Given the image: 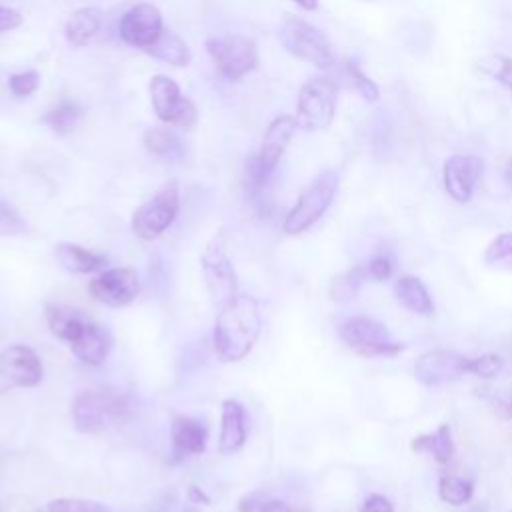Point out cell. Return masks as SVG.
Wrapping results in <instances>:
<instances>
[{
  "label": "cell",
  "mask_w": 512,
  "mask_h": 512,
  "mask_svg": "<svg viewBox=\"0 0 512 512\" xmlns=\"http://www.w3.org/2000/svg\"><path fill=\"white\" fill-rule=\"evenodd\" d=\"M46 322L50 332L66 342L72 354L88 366H102L112 352V334L106 326L90 320L80 310L66 304H46Z\"/></svg>",
  "instance_id": "cell-1"
},
{
  "label": "cell",
  "mask_w": 512,
  "mask_h": 512,
  "mask_svg": "<svg viewBox=\"0 0 512 512\" xmlns=\"http://www.w3.org/2000/svg\"><path fill=\"white\" fill-rule=\"evenodd\" d=\"M262 316L258 300L250 294H238L220 308L214 322V352L222 362L244 360L260 338Z\"/></svg>",
  "instance_id": "cell-2"
},
{
  "label": "cell",
  "mask_w": 512,
  "mask_h": 512,
  "mask_svg": "<svg viewBox=\"0 0 512 512\" xmlns=\"http://www.w3.org/2000/svg\"><path fill=\"white\" fill-rule=\"evenodd\" d=\"M132 400L120 390H90L76 396L72 404V422L78 432L98 434L128 420Z\"/></svg>",
  "instance_id": "cell-3"
},
{
  "label": "cell",
  "mask_w": 512,
  "mask_h": 512,
  "mask_svg": "<svg viewBox=\"0 0 512 512\" xmlns=\"http://www.w3.org/2000/svg\"><path fill=\"white\" fill-rule=\"evenodd\" d=\"M278 38L286 52L302 62H308L320 70H330L336 64L332 46L324 32L294 14L284 16L278 28Z\"/></svg>",
  "instance_id": "cell-4"
},
{
  "label": "cell",
  "mask_w": 512,
  "mask_h": 512,
  "mask_svg": "<svg viewBox=\"0 0 512 512\" xmlns=\"http://www.w3.org/2000/svg\"><path fill=\"white\" fill-rule=\"evenodd\" d=\"M340 176L336 170L328 168L322 170L298 196L296 204L290 208V212L284 218L282 230L290 236L306 232L310 226H314L324 212L330 208L336 192H338Z\"/></svg>",
  "instance_id": "cell-5"
},
{
  "label": "cell",
  "mask_w": 512,
  "mask_h": 512,
  "mask_svg": "<svg viewBox=\"0 0 512 512\" xmlns=\"http://www.w3.org/2000/svg\"><path fill=\"white\" fill-rule=\"evenodd\" d=\"M338 104V82L330 76H314L306 80L298 92L296 100V126L306 132L326 130L334 116Z\"/></svg>",
  "instance_id": "cell-6"
},
{
  "label": "cell",
  "mask_w": 512,
  "mask_h": 512,
  "mask_svg": "<svg viewBox=\"0 0 512 512\" xmlns=\"http://www.w3.org/2000/svg\"><path fill=\"white\" fill-rule=\"evenodd\" d=\"M296 120L294 116H276L262 138V146L258 154H254L248 162V184L252 194L266 188L270 176L274 174L276 166L280 164V158L284 156L294 132H296Z\"/></svg>",
  "instance_id": "cell-7"
},
{
  "label": "cell",
  "mask_w": 512,
  "mask_h": 512,
  "mask_svg": "<svg viewBox=\"0 0 512 512\" xmlns=\"http://www.w3.org/2000/svg\"><path fill=\"white\" fill-rule=\"evenodd\" d=\"M200 268L212 304L222 308L238 296V278L226 252V238L222 232L208 240L200 256Z\"/></svg>",
  "instance_id": "cell-8"
},
{
  "label": "cell",
  "mask_w": 512,
  "mask_h": 512,
  "mask_svg": "<svg viewBox=\"0 0 512 512\" xmlns=\"http://www.w3.org/2000/svg\"><path fill=\"white\" fill-rule=\"evenodd\" d=\"M206 52L218 74L230 82L244 78L258 66V46L242 34L212 36L206 40Z\"/></svg>",
  "instance_id": "cell-9"
},
{
  "label": "cell",
  "mask_w": 512,
  "mask_h": 512,
  "mask_svg": "<svg viewBox=\"0 0 512 512\" xmlns=\"http://www.w3.org/2000/svg\"><path fill=\"white\" fill-rule=\"evenodd\" d=\"M180 190L176 182L164 184L152 198L140 204L132 214V232L140 240H156L162 236L178 216Z\"/></svg>",
  "instance_id": "cell-10"
},
{
  "label": "cell",
  "mask_w": 512,
  "mask_h": 512,
  "mask_svg": "<svg viewBox=\"0 0 512 512\" xmlns=\"http://www.w3.org/2000/svg\"><path fill=\"white\" fill-rule=\"evenodd\" d=\"M338 336L360 356H396L404 350V344L392 340L384 324L368 316L346 318L338 328Z\"/></svg>",
  "instance_id": "cell-11"
},
{
  "label": "cell",
  "mask_w": 512,
  "mask_h": 512,
  "mask_svg": "<svg viewBox=\"0 0 512 512\" xmlns=\"http://www.w3.org/2000/svg\"><path fill=\"white\" fill-rule=\"evenodd\" d=\"M150 102L156 118L166 126L192 130L198 122V110L192 100L182 96L178 84L168 76H152L150 80Z\"/></svg>",
  "instance_id": "cell-12"
},
{
  "label": "cell",
  "mask_w": 512,
  "mask_h": 512,
  "mask_svg": "<svg viewBox=\"0 0 512 512\" xmlns=\"http://www.w3.org/2000/svg\"><path fill=\"white\" fill-rule=\"evenodd\" d=\"M42 376V360L30 346L10 344L0 352V394L14 388H34Z\"/></svg>",
  "instance_id": "cell-13"
},
{
  "label": "cell",
  "mask_w": 512,
  "mask_h": 512,
  "mask_svg": "<svg viewBox=\"0 0 512 512\" xmlns=\"http://www.w3.org/2000/svg\"><path fill=\"white\" fill-rule=\"evenodd\" d=\"M88 290L100 304L122 308L132 304L140 294V278L136 270L128 266L108 268L90 280Z\"/></svg>",
  "instance_id": "cell-14"
},
{
  "label": "cell",
  "mask_w": 512,
  "mask_h": 512,
  "mask_svg": "<svg viewBox=\"0 0 512 512\" xmlns=\"http://www.w3.org/2000/svg\"><path fill=\"white\" fill-rule=\"evenodd\" d=\"M472 356L452 350H428L414 362V376L424 386H442L470 374Z\"/></svg>",
  "instance_id": "cell-15"
},
{
  "label": "cell",
  "mask_w": 512,
  "mask_h": 512,
  "mask_svg": "<svg viewBox=\"0 0 512 512\" xmlns=\"http://www.w3.org/2000/svg\"><path fill=\"white\" fill-rule=\"evenodd\" d=\"M484 162L476 154H452L442 166V182L446 194L458 202L466 204L474 196L476 184L482 176Z\"/></svg>",
  "instance_id": "cell-16"
},
{
  "label": "cell",
  "mask_w": 512,
  "mask_h": 512,
  "mask_svg": "<svg viewBox=\"0 0 512 512\" xmlns=\"http://www.w3.org/2000/svg\"><path fill=\"white\" fill-rule=\"evenodd\" d=\"M120 38L134 48L146 50L150 44L158 40V36L164 30L162 14L154 4L140 2L124 12L118 24Z\"/></svg>",
  "instance_id": "cell-17"
},
{
  "label": "cell",
  "mask_w": 512,
  "mask_h": 512,
  "mask_svg": "<svg viewBox=\"0 0 512 512\" xmlns=\"http://www.w3.org/2000/svg\"><path fill=\"white\" fill-rule=\"evenodd\" d=\"M246 436H248V428H246L244 406L234 398H226L222 402V416H220V436H218L220 454L238 452L244 446Z\"/></svg>",
  "instance_id": "cell-18"
},
{
  "label": "cell",
  "mask_w": 512,
  "mask_h": 512,
  "mask_svg": "<svg viewBox=\"0 0 512 512\" xmlns=\"http://www.w3.org/2000/svg\"><path fill=\"white\" fill-rule=\"evenodd\" d=\"M54 258L58 266L70 274H94L108 264L106 254L74 242H58L54 246Z\"/></svg>",
  "instance_id": "cell-19"
},
{
  "label": "cell",
  "mask_w": 512,
  "mask_h": 512,
  "mask_svg": "<svg viewBox=\"0 0 512 512\" xmlns=\"http://www.w3.org/2000/svg\"><path fill=\"white\" fill-rule=\"evenodd\" d=\"M170 438L176 454L190 456L202 454L208 442L206 426L192 416H174L170 424Z\"/></svg>",
  "instance_id": "cell-20"
},
{
  "label": "cell",
  "mask_w": 512,
  "mask_h": 512,
  "mask_svg": "<svg viewBox=\"0 0 512 512\" xmlns=\"http://www.w3.org/2000/svg\"><path fill=\"white\" fill-rule=\"evenodd\" d=\"M100 22H102V12L94 6H84L72 12L64 28L68 44L72 48L86 46L100 30Z\"/></svg>",
  "instance_id": "cell-21"
},
{
  "label": "cell",
  "mask_w": 512,
  "mask_h": 512,
  "mask_svg": "<svg viewBox=\"0 0 512 512\" xmlns=\"http://www.w3.org/2000/svg\"><path fill=\"white\" fill-rule=\"evenodd\" d=\"M410 448L416 452L430 454L438 464H448L456 452L450 424H440L434 432L420 434V436L412 438Z\"/></svg>",
  "instance_id": "cell-22"
},
{
  "label": "cell",
  "mask_w": 512,
  "mask_h": 512,
  "mask_svg": "<svg viewBox=\"0 0 512 512\" xmlns=\"http://www.w3.org/2000/svg\"><path fill=\"white\" fill-rule=\"evenodd\" d=\"M394 294H396V300L414 314L428 316L434 310V304L426 286L416 276H400L394 282Z\"/></svg>",
  "instance_id": "cell-23"
},
{
  "label": "cell",
  "mask_w": 512,
  "mask_h": 512,
  "mask_svg": "<svg viewBox=\"0 0 512 512\" xmlns=\"http://www.w3.org/2000/svg\"><path fill=\"white\" fill-rule=\"evenodd\" d=\"M148 56L166 62L170 66H188L192 60V52L188 48V44L174 32L170 30H162V34L158 36V40L154 44H150L144 50Z\"/></svg>",
  "instance_id": "cell-24"
},
{
  "label": "cell",
  "mask_w": 512,
  "mask_h": 512,
  "mask_svg": "<svg viewBox=\"0 0 512 512\" xmlns=\"http://www.w3.org/2000/svg\"><path fill=\"white\" fill-rule=\"evenodd\" d=\"M144 148L164 160H180L184 156V142L172 128H148L142 136Z\"/></svg>",
  "instance_id": "cell-25"
},
{
  "label": "cell",
  "mask_w": 512,
  "mask_h": 512,
  "mask_svg": "<svg viewBox=\"0 0 512 512\" xmlns=\"http://www.w3.org/2000/svg\"><path fill=\"white\" fill-rule=\"evenodd\" d=\"M338 78L352 92H356L362 100H366L370 104L380 98L378 84L368 74H364V70L360 68V64L354 58H346V60H342V64H338Z\"/></svg>",
  "instance_id": "cell-26"
},
{
  "label": "cell",
  "mask_w": 512,
  "mask_h": 512,
  "mask_svg": "<svg viewBox=\"0 0 512 512\" xmlns=\"http://www.w3.org/2000/svg\"><path fill=\"white\" fill-rule=\"evenodd\" d=\"M82 116V108L74 100H60L52 110H48L42 118V122L54 132V134H68L76 128L78 120Z\"/></svg>",
  "instance_id": "cell-27"
},
{
  "label": "cell",
  "mask_w": 512,
  "mask_h": 512,
  "mask_svg": "<svg viewBox=\"0 0 512 512\" xmlns=\"http://www.w3.org/2000/svg\"><path fill=\"white\" fill-rule=\"evenodd\" d=\"M438 494L446 504L464 506L470 502V498L474 494V484L466 478L444 474V476H440V482H438Z\"/></svg>",
  "instance_id": "cell-28"
},
{
  "label": "cell",
  "mask_w": 512,
  "mask_h": 512,
  "mask_svg": "<svg viewBox=\"0 0 512 512\" xmlns=\"http://www.w3.org/2000/svg\"><path fill=\"white\" fill-rule=\"evenodd\" d=\"M484 264L494 270L512 272V232L498 234L484 250Z\"/></svg>",
  "instance_id": "cell-29"
},
{
  "label": "cell",
  "mask_w": 512,
  "mask_h": 512,
  "mask_svg": "<svg viewBox=\"0 0 512 512\" xmlns=\"http://www.w3.org/2000/svg\"><path fill=\"white\" fill-rule=\"evenodd\" d=\"M478 68L492 76L500 86L512 94V58L504 54H490L478 62Z\"/></svg>",
  "instance_id": "cell-30"
},
{
  "label": "cell",
  "mask_w": 512,
  "mask_h": 512,
  "mask_svg": "<svg viewBox=\"0 0 512 512\" xmlns=\"http://www.w3.org/2000/svg\"><path fill=\"white\" fill-rule=\"evenodd\" d=\"M364 276H366V270H362L360 266H356V268H352V270H348V272L336 276V278L332 280V286H330L332 298H334V300H340V302L354 298L356 292H358V288H360V284H362V280H364Z\"/></svg>",
  "instance_id": "cell-31"
},
{
  "label": "cell",
  "mask_w": 512,
  "mask_h": 512,
  "mask_svg": "<svg viewBox=\"0 0 512 512\" xmlns=\"http://www.w3.org/2000/svg\"><path fill=\"white\" fill-rule=\"evenodd\" d=\"M26 220L14 204L0 198V236H20L26 232Z\"/></svg>",
  "instance_id": "cell-32"
},
{
  "label": "cell",
  "mask_w": 512,
  "mask_h": 512,
  "mask_svg": "<svg viewBox=\"0 0 512 512\" xmlns=\"http://www.w3.org/2000/svg\"><path fill=\"white\" fill-rule=\"evenodd\" d=\"M46 512H114L102 502L86 498H56L48 502Z\"/></svg>",
  "instance_id": "cell-33"
},
{
  "label": "cell",
  "mask_w": 512,
  "mask_h": 512,
  "mask_svg": "<svg viewBox=\"0 0 512 512\" xmlns=\"http://www.w3.org/2000/svg\"><path fill=\"white\" fill-rule=\"evenodd\" d=\"M396 260L388 250H380L372 254V258L366 264V276H370L376 282H384L394 274Z\"/></svg>",
  "instance_id": "cell-34"
},
{
  "label": "cell",
  "mask_w": 512,
  "mask_h": 512,
  "mask_svg": "<svg viewBox=\"0 0 512 512\" xmlns=\"http://www.w3.org/2000/svg\"><path fill=\"white\" fill-rule=\"evenodd\" d=\"M38 86H40V74L36 70L18 72L8 78V88H10L12 96H16V98L32 96L38 90Z\"/></svg>",
  "instance_id": "cell-35"
},
{
  "label": "cell",
  "mask_w": 512,
  "mask_h": 512,
  "mask_svg": "<svg viewBox=\"0 0 512 512\" xmlns=\"http://www.w3.org/2000/svg\"><path fill=\"white\" fill-rule=\"evenodd\" d=\"M504 366V360L502 356L494 354V352H486V354H480V356H474L472 362H470V374L478 376V378H494L500 374Z\"/></svg>",
  "instance_id": "cell-36"
},
{
  "label": "cell",
  "mask_w": 512,
  "mask_h": 512,
  "mask_svg": "<svg viewBox=\"0 0 512 512\" xmlns=\"http://www.w3.org/2000/svg\"><path fill=\"white\" fill-rule=\"evenodd\" d=\"M358 512H394V504L382 494H370Z\"/></svg>",
  "instance_id": "cell-37"
},
{
  "label": "cell",
  "mask_w": 512,
  "mask_h": 512,
  "mask_svg": "<svg viewBox=\"0 0 512 512\" xmlns=\"http://www.w3.org/2000/svg\"><path fill=\"white\" fill-rule=\"evenodd\" d=\"M22 22H24V18H22V14H20L18 10L0 4V32L14 30V28H18Z\"/></svg>",
  "instance_id": "cell-38"
},
{
  "label": "cell",
  "mask_w": 512,
  "mask_h": 512,
  "mask_svg": "<svg viewBox=\"0 0 512 512\" xmlns=\"http://www.w3.org/2000/svg\"><path fill=\"white\" fill-rule=\"evenodd\" d=\"M258 512H310L308 508L288 504L284 500H264L258 506Z\"/></svg>",
  "instance_id": "cell-39"
},
{
  "label": "cell",
  "mask_w": 512,
  "mask_h": 512,
  "mask_svg": "<svg viewBox=\"0 0 512 512\" xmlns=\"http://www.w3.org/2000/svg\"><path fill=\"white\" fill-rule=\"evenodd\" d=\"M188 498H190V502H194V504H208L210 502V498L204 494V490L202 488H198V486H188Z\"/></svg>",
  "instance_id": "cell-40"
},
{
  "label": "cell",
  "mask_w": 512,
  "mask_h": 512,
  "mask_svg": "<svg viewBox=\"0 0 512 512\" xmlns=\"http://www.w3.org/2000/svg\"><path fill=\"white\" fill-rule=\"evenodd\" d=\"M296 6H300L304 12H314L318 8V0H290Z\"/></svg>",
  "instance_id": "cell-41"
},
{
  "label": "cell",
  "mask_w": 512,
  "mask_h": 512,
  "mask_svg": "<svg viewBox=\"0 0 512 512\" xmlns=\"http://www.w3.org/2000/svg\"><path fill=\"white\" fill-rule=\"evenodd\" d=\"M504 174H506V180H508V184L512 186V158L508 160V164H506V172H504Z\"/></svg>",
  "instance_id": "cell-42"
},
{
  "label": "cell",
  "mask_w": 512,
  "mask_h": 512,
  "mask_svg": "<svg viewBox=\"0 0 512 512\" xmlns=\"http://www.w3.org/2000/svg\"><path fill=\"white\" fill-rule=\"evenodd\" d=\"M182 512H200V510H196V508H186V510H182Z\"/></svg>",
  "instance_id": "cell-43"
},
{
  "label": "cell",
  "mask_w": 512,
  "mask_h": 512,
  "mask_svg": "<svg viewBox=\"0 0 512 512\" xmlns=\"http://www.w3.org/2000/svg\"><path fill=\"white\" fill-rule=\"evenodd\" d=\"M36 512H40V510H36Z\"/></svg>",
  "instance_id": "cell-44"
}]
</instances>
